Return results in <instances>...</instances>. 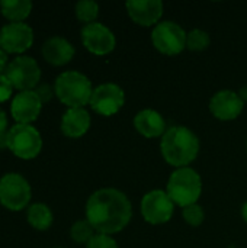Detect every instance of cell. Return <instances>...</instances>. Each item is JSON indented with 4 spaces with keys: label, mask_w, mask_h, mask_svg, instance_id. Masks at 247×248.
<instances>
[{
    "label": "cell",
    "mask_w": 247,
    "mask_h": 248,
    "mask_svg": "<svg viewBox=\"0 0 247 248\" xmlns=\"http://www.w3.org/2000/svg\"><path fill=\"white\" fill-rule=\"evenodd\" d=\"M132 206L125 193L114 187L96 190L86 203V219L103 235L121 232L131 221Z\"/></svg>",
    "instance_id": "obj_1"
},
{
    "label": "cell",
    "mask_w": 247,
    "mask_h": 248,
    "mask_svg": "<svg viewBox=\"0 0 247 248\" xmlns=\"http://www.w3.org/2000/svg\"><path fill=\"white\" fill-rule=\"evenodd\" d=\"M165 161L176 169L189 167L199 154V138L186 126L167 128L160 141Z\"/></svg>",
    "instance_id": "obj_2"
},
{
    "label": "cell",
    "mask_w": 247,
    "mask_h": 248,
    "mask_svg": "<svg viewBox=\"0 0 247 248\" xmlns=\"http://www.w3.org/2000/svg\"><path fill=\"white\" fill-rule=\"evenodd\" d=\"M54 92L61 103L70 108H83L90 102L93 87L90 80L79 71L61 73L54 84Z\"/></svg>",
    "instance_id": "obj_3"
},
{
    "label": "cell",
    "mask_w": 247,
    "mask_h": 248,
    "mask_svg": "<svg viewBox=\"0 0 247 248\" xmlns=\"http://www.w3.org/2000/svg\"><path fill=\"white\" fill-rule=\"evenodd\" d=\"M166 193L175 205L182 208L194 205L202 193L201 176L191 167L176 169L169 177Z\"/></svg>",
    "instance_id": "obj_4"
},
{
    "label": "cell",
    "mask_w": 247,
    "mask_h": 248,
    "mask_svg": "<svg viewBox=\"0 0 247 248\" xmlns=\"http://www.w3.org/2000/svg\"><path fill=\"white\" fill-rule=\"evenodd\" d=\"M7 148L16 157L23 160H31L39 154L42 148V138L33 126L16 124L9 129Z\"/></svg>",
    "instance_id": "obj_5"
},
{
    "label": "cell",
    "mask_w": 247,
    "mask_h": 248,
    "mask_svg": "<svg viewBox=\"0 0 247 248\" xmlns=\"http://www.w3.org/2000/svg\"><path fill=\"white\" fill-rule=\"evenodd\" d=\"M188 33L181 25L172 20L157 23L151 32V42L154 48L165 55H178L186 48Z\"/></svg>",
    "instance_id": "obj_6"
},
{
    "label": "cell",
    "mask_w": 247,
    "mask_h": 248,
    "mask_svg": "<svg viewBox=\"0 0 247 248\" xmlns=\"http://www.w3.org/2000/svg\"><path fill=\"white\" fill-rule=\"evenodd\" d=\"M31 186L17 173H7L0 179V203L9 211L25 209L31 201Z\"/></svg>",
    "instance_id": "obj_7"
},
{
    "label": "cell",
    "mask_w": 247,
    "mask_h": 248,
    "mask_svg": "<svg viewBox=\"0 0 247 248\" xmlns=\"http://www.w3.org/2000/svg\"><path fill=\"white\" fill-rule=\"evenodd\" d=\"M4 76L9 78L13 89L29 92L38 86L41 80V70L33 58L28 55H19L9 62Z\"/></svg>",
    "instance_id": "obj_8"
},
{
    "label": "cell",
    "mask_w": 247,
    "mask_h": 248,
    "mask_svg": "<svg viewBox=\"0 0 247 248\" xmlns=\"http://www.w3.org/2000/svg\"><path fill=\"white\" fill-rule=\"evenodd\" d=\"M175 203L166 190L156 189L144 195L141 199V215L146 222L151 225H162L172 219Z\"/></svg>",
    "instance_id": "obj_9"
},
{
    "label": "cell",
    "mask_w": 247,
    "mask_h": 248,
    "mask_svg": "<svg viewBox=\"0 0 247 248\" xmlns=\"http://www.w3.org/2000/svg\"><path fill=\"white\" fill-rule=\"evenodd\" d=\"M125 103V93L124 90L115 83H103L93 89L90 97V108L102 115V116H112L121 110Z\"/></svg>",
    "instance_id": "obj_10"
},
{
    "label": "cell",
    "mask_w": 247,
    "mask_h": 248,
    "mask_svg": "<svg viewBox=\"0 0 247 248\" xmlns=\"http://www.w3.org/2000/svg\"><path fill=\"white\" fill-rule=\"evenodd\" d=\"M33 42V31L23 22H10L0 29V48L7 54H20Z\"/></svg>",
    "instance_id": "obj_11"
},
{
    "label": "cell",
    "mask_w": 247,
    "mask_h": 248,
    "mask_svg": "<svg viewBox=\"0 0 247 248\" xmlns=\"http://www.w3.org/2000/svg\"><path fill=\"white\" fill-rule=\"evenodd\" d=\"M82 41L86 49L95 55H106L112 52L116 45L114 32L99 22H93L83 26Z\"/></svg>",
    "instance_id": "obj_12"
},
{
    "label": "cell",
    "mask_w": 247,
    "mask_h": 248,
    "mask_svg": "<svg viewBox=\"0 0 247 248\" xmlns=\"http://www.w3.org/2000/svg\"><path fill=\"white\" fill-rule=\"evenodd\" d=\"M243 109L245 102L233 90H220L210 100V110L220 121H234Z\"/></svg>",
    "instance_id": "obj_13"
},
{
    "label": "cell",
    "mask_w": 247,
    "mask_h": 248,
    "mask_svg": "<svg viewBox=\"0 0 247 248\" xmlns=\"http://www.w3.org/2000/svg\"><path fill=\"white\" fill-rule=\"evenodd\" d=\"M128 16L140 26H153L160 23L163 16V3L160 0H131L125 3Z\"/></svg>",
    "instance_id": "obj_14"
},
{
    "label": "cell",
    "mask_w": 247,
    "mask_h": 248,
    "mask_svg": "<svg viewBox=\"0 0 247 248\" xmlns=\"http://www.w3.org/2000/svg\"><path fill=\"white\" fill-rule=\"evenodd\" d=\"M41 109H42V102L39 100V97L33 90L17 93L10 108L13 119L17 124H23V125H29L31 122H33L39 116Z\"/></svg>",
    "instance_id": "obj_15"
},
{
    "label": "cell",
    "mask_w": 247,
    "mask_h": 248,
    "mask_svg": "<svg viewBox=\"0 0 247 248\" xmlns=\"http://www.w3.org/2000/svg\"><path fill=\"white\" fill-rule=\"evenodd\" d=\"M90 115L84 108H70L61 118V132L68 138H80L90 128Z\"/></svg>",
    "instance_id": "obj_16"
},
{
    "label": "cell",
    "mask_w": 247,
    "mask_h": 248,
    "mask_svg": "<svg viewBox=\"0 0 247 248\" xmlns=\"http://www.w3.org/2000/svg\"><path fill=\"white\" fill-rule=\"evenodd\" d=\"M134 126L138 134L146 138H157L163 137L166 129V121L163 116L153 109L140 110L134 118Z\"/></svg>",
    "instance_id": "obj_17"
},
{
    "label": "cell",
    "mask_w": 247,
    "mask_h": 248,
    "mask_svg": "<svg viewBox=\"0 0 247 248\" xmlns=\"http://www.w3.org/2000/svg\"><path fill=\"white\" fill-rule=\"evenodd\" d=\"M42 57L52 65H64L74 57V46L61 36H52L42 45Z\"/></svg>",
    "instance_id": "obj_18"
},
{
    "label": "cell",
    "mask_w": 247,
    "mask_h": 248,
    "mask_svg": "<svg viewBox=\"0 0 247 248\" xmlns=\"http://www.w3.org/2000/svg\"><path fill=\"white\" fill-rule=\"evenodd\" d=\"M0 10L10 22H22L31 15L32 3L29 0H3L0 3Z\"/></svg>",
    "instance_id": "obj_19"
},
{
    "label": "cell",
    "mask_w": 247,
    "mask_h": 248,
    "mask_svg": "<svg viewBox=\"0 0 247 248\" xmlns=\"http://www.w3.org/2000/svg\"><path fill=\"white\" fill-rule=\"evenodd\" d=\"M26 218L31 227L38 231H45L52 225V212L44 203H33L28 208Z\"/></svg>",
    "instance_id": "obj_20"
},
{
    "label": "cell",
    "mask_w": 247,
    "mask_h": 248,
    "mask_svg": "<svg viewBox=\"0 0 247 248\" xmlns=\"http://www.w3.org/2000/svg\"><path fill=\"white\" fill-rule=\"evenodd\" d=\"M93 232H95V228L90 225V222L87 219H80L73 224L70 230V237L77 244H87L96 235Z\"/></svg>",
    "instance_id": "obj_21"
},
{
    "label": "cell",
    "mask_w": 247,
    "mask_h": 248,
    "mask_svg": "<svg viewBox=\"0 0 247 248\" xmlns=\"http://www.w3.org/2000/svg\"><path fill=\"white\" fill-rule=\"evenodd\" d=\"M99 15V4L92 0H82L76 4V16L86 25L93 23Z\"/></svg>",
    "instance_id": "obj_22"
},
{
    "label": "cell",
    "mask_w": 247,
    "mask_h": 248,
    "mask_svg": "<svg viewBox=\"0 0 247 248\" xmlns=\"http://www.w3.org/2000/svg\"><path fill=\"white\" fill-rule=\"evenodd\" d=\"M210 42H211V38L208 35V32L202 31V29H194L188 33V38H186V46L188 49L191 51H204L210 46Z\"/></svg>",
    "instance_id": "obj_23"
},
{
    "label": "cell",
    "mask_w": 247,
    "mask_h": 248,
    "mask_svg": "<svg viewBox=\"0 0 247 248\" xmlns=\"http://www.w3.org/2000/svg\"><path fill=\"white\" fill-rule=\"evenodd\" d=\"M182 217H183L185 222L189 224L191 227H199L205 219L204 209L198 203H194V205H189V206L183 208L182 209Z\"/></svg>",
    "instance_id": "obj_24"
},
{
    "label": "cell",
    "mask_w": 247,
    "mask_h": 248,
    "mask_svg": "<svg viewBox=\"0 0 247 248\" xmlns=\"http://www.w3.org/2000/svg\"><path fill=\"white\" fill-rule=\"evenodd\" d=\"M86 248H118L116 241L111 235L96 234L87 244Z\"/></svg>",
    "instance_id": "obj_25"
},
{
    "label": "cell",
    "mask_w": 247,
    "mask_h": 248,
    "mask_svg": "<svg viewBox=\"0 0 247 248\" xmlns=\"http://www.w3.org/2000/svg\"><path fill=\"white\" fill-rule=\"evenodd\" d=\"M13 92V86L4 74H0V103L6 102Z\"/></svg>",
    "instance_id": "obj_26"
},
{
    "label": "cell",
    "mask_w": 247,
    "mask_h": 248,
    "mask_svg": "<svg viewBox=\"0 0 247 248\" xmlns=\"http://www.w3.org/2000/svg\"><path fill=\"white\" fill-rule=\"evenodd\" d=\"M33 92L36 93V96L39 97V100H41L42 103H45V102L51 100V97H52V94H54V92H52L51 86H48V84H45V83L38 84V86L35 87V90H33Z\"/></svg>",
    "instance_id": "obj_27"
},
{
    "label": "cell",
    "mask_w": 247,
    "mask_h": 248,
    "mask_svg": "<svg viewBox=\"0 0 247 248\" xmlns=\"http://www.w3.org/2000/svg\"><path fill=\"white\" fill-rule=\"evenodd\" d=\"M7 65H9V62H7V52L0 48V74H4Z\"/></svg>",
    "instance_id": "obj_28"
},
{
    "label": "cell",
    "mask_w": 247,
    "mask_h": 248,
    "mask_svg": "<svg viewBox=\"0 0 247 248\" xmlns=\"http://www.w3.org/2000/svg\"><path fill=\"white\" fill-rule=\"evenodd\" d=\"M7 131V116L3 109H0V134Z\"/></svg>",
    "instance_id": "obj_29"
},
{
    "label": "cell",
    "mask_w": 247,
    "mask_h": 248,
    "mask_svg": "<svg viewBox=\"0 0 247 248\" xmlns=\"http://www.w3.org/2000/svg\"><path fill=\"white\" fill-rule=\"evenodd\" d=\"M7 134H9V131L0 134V150L7 148Z\"/></svg>",
    "instance_id": "obj_30"
},
{
    "label": "cell",
    "mask_w": 247,
    "mask_h": 248,
    "mask_svg": "<svg viewBox=\"0 0 247 248\" xmlns=\"http://www.w3.org/2000/svg\"><path fill=\"white\" fill-rule=\"evenodd\" d=\"M239 96L242 97V100H243L245 103H247V86L242 87V90L239 92Z\"/></svg>",
    "instance_id": "obj_31"
},
{
    "label": "cell",
    "mask_w": 247,
    "mask_h": 248,
    "mask_svg": "<svg viewBox=\"0 0 247 248\" xmlns=\"http://www.w3.org/2000/svg\"><path fill=\"white\" fill-rule=\"evenodd\" d=\"M242 217H243V219H245V222L247 224V202L242 206Z\"/></svg>",
    "instance_id": "obj_32"
}]
</instances>
